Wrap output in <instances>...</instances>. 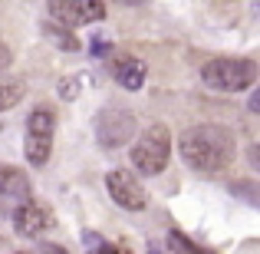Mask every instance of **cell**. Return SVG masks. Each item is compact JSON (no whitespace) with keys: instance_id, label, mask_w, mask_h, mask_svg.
Masks as SVG:
<instances>
[{"instance_id":"52a82bcc","label":"cell","mask_w":260,"mask_h":254,"mask_svg":"<svg viewBox=\"0 0 260 254\" xmlns=\"http://www.w3.org/2000/svg\"><path fill=\"white\" fill-rule=\"evenodd\" d=\"M106 188H109V195H112V202L125 211H142L148 205V195H145V188H142V182L135 175H128V172H122V168H115V172L106 175Z\"/></svg>"},{"instance_id":"d6986e66","label":"cell","mask_w":260,"mask_h":254,"mask_svg":"<svg viewBox=\"0 0 260 254\" xmlns=\"http://www.w3.org/2000/svg\"><path fill=\"white\" fill-rule=\"evenodd\" d=\"M92 53H95V57L109 53V43H106V40H92Z\"/></svg>"},{"instance_id":"3957f363","label":"cell","mask_w":260,"mask_h":254,"mask_svg":"<svg viewBox=\"0 0 260 254\" xmlns=\"http://www.w3.org/2000/svg\"><path fill=\"white\" fill-rule=\"evenodd\" d=\"M172 155V132L165 122H155L139 135V142L132 146V165L142 175H161Z\"/></svg>"},{"instance_id":"5b68a950","label":"cell","mask_w":260,"mask_h":254,"mask_svg":"<svg viewBox=\"0 0 260 254\" xmlns=\"http://www.w3.org/2000/svg\"><path fill=\"white\" fill-rule=\"evenodd\" d=\"M135 135V116L128 109L109 106L95 116V142L102 149H122Z\"/></svg>"},{"instance_id":"7a4b0ae2","label":"cell","mask_w":260,"mask_h":254,"mask_svg":"<svg viewBox=\"0 0 260 254\" xmlns=\"http://www.w3.org/2000/svg\"><path fill=\"white\" fill-rule=\"evenodd\" d=\"M201 79L217 93H244L257 83V63L244 57H217L201 66Z\"/></svg>"},{"instance_id":"6da1fadb","label":"cell","mask_w":260,"mask_h":254,"mask_svg":"<svg viewBox=\"0 0 260 254\" xmlns=\"http://www.w3.org/2000/svg\"><path fill=\"white\" fill-rule=\"evenodd\" d=\"M178 149H181L184 165L194 168L198 175H221V172L231 168V162L237 155L234 132L224 129V126L184 129L181 139H178Z\"/></svg>"},{"instance_id":"ac0fdd59","label":"cell","mask_w":260,"mask_h":254,"mask_svg":"<svg viewBox=\"0 0 260 254\" xmlns=\"http://www.w3.org/2000/svg\"><path fill=\"white\" fill-rule=\"evenodd\" d=\"M37 254H70V251H66L63 244H40Z\"/></svg>"},{"instance_id":"2e32d148","label":"cell","mask_w":260,"mask_h":254,"mask_svg":"<svg viewBox=\"0 0 260 254\" xmlns=\"http://www.w3.org/2000/svg\"><path fill=\"white\" fill-rule=\"evenodd\" d=\"M231 191H237V195H247V205H257V191H254V185H231Z\"/></svg>"},{"instance_id":"9c48e42d","label":"cell","mask_w":260,"mask_h":254,"mask_svg":"<svg viewBox=\"0 0 260 254\" xmlns=\"http://www.w3.org/2000/svg\"><path fill=\"white\" fill-rule=\"evenodd\" d=\"M50 224H53V215L43 208V205L26 202V205H20V208L13 211V228H17V235H23V238H40Z\"/></svg>"},{"instance_id":"8fae6325","label":"cell","mask_w":260,"mask_h":254,"mask_svg":"<svg viewBox=\"0 0 260 254\" xmlns=\"http://www.w3.org/2000/svg\"><path fill=\"white\" fill-rule=\"evenodd\" d=\"M43 33H46V37H50L53 43L59 46V50H66V53L79 50V40H76V33L63 30V26H56V23H46V26H43Z\"/></svg>"},{"instance_id":"9a60e30c","label":"cell","mask_w":260,"mask_h":254,"mask_svg":"<svg viewBox=\"0 0 260 254\" xmlns=\"http://www.w3.org/2000/svg\"><path fill=\"white\" fill-rule=\"evenodd\" d=\"M76 93H79V79H63L59 83V96L63 99H76Z\"/></svg>"},{"instance_id":"30bf717a","label":"cell","mask_w":260,"mask_h":254,"mask_svg":"<svg viewBox=\"0 0 260 254\" xmlns=\"http://www.w3.org/2000/svg\"><path fill=\"white\" fill-rule=\"evenodd\" d=\"M145 63L135 57H122L112 63V76L115 83H119L122 89H128V93H135V89H142V83H145Z\"/></svg>"},{"instance_id":"ba28073f","label":"cell","mask_w":260,"mask_h":254,"mask_svg":"<svg viewBox=\"0 0 260 254\" xmlns=\"http://www.w3.org/2000/svg\"><path fill=\"white\" fill-rule=\"evenodd\" d=\"M30 202V182L20 168L0 165V211H17L20 205Z\"/></svg>"},{"instance_id":"5bb4252c","label":"cell","mask_w":260,"mask_h":254,"mask_svg":"<svg viewBox=\"0 0 260 254\" xmlns=\"http://www.w3.org/2000/svg\"><path fill=\"white\" fill-rule=\"evenodd\" d=\"M86 241L92 244V251H89V254H132V248H128V244H119V248H109V244L95 241L92 235H86Z\"/></svg>"},{"instance_id":"8992f818","label":"cell","mask_w":260,"mask_h":254,"mask_svg":"<svg viewBox=\"0 0 260 254\" xmlns=\"http://www.w3.org/2000/svg\"><path fill=\"white\" fill-rule=\"evenodd\" d=\"M46 13L63 30L73 33L76 26L95 23V20L106 17V4H99V0H53V4H46Z\"/></svg>"},{"instance_id":"7c38bea8","label":"cell","mask_w":260,"mask_h":254,"mask_svg":"<svg viewBox=\"0 0 260 254\" xmlns=\"http://www.w3.org/2000/svg\"><path fill=\"white\" fill-rule=\"evenodd\" d=\"M168 251H172V254H211V251L198 248L194 241H188L184 235H178V231H172V235H168Z\"/></svg>"},{"instance_id":"4fadbf2b","label":"cell","mask_w":260,"mask_h":254,"mask_svg":"<svg viewBox=\"0 0 260 254\" xmlns=\"http://www.w3.org/2000/svg\"><path fill=\"white\" fill-rule=\"evenodd\" d=\"M20 99H23V86H17V83H0V112L13 109Z\"/></svg>"},{"instance_id":"277c9868","label":"cell","mask_w":260,"mask_h":254,"mask_svg":"<svg viewBox=\"0 0 260 254\" xmlns=\"http://www.w3.org/2000/svg\"><path fill=\"white\" fill-rule=\"evenodd\" d=\"M53 132H56V119L50 109H33L26 119V162L30 165H46L53 152Z\"/></svg>"},{"instance_id":"e0dca14e","label":"cell","mask_w":260,"mask_h":254,"mask_svg":"<svg viewBox=\"0 0 260 254\" xmlns=\"http://www.w3.org/2000/svg\"><path fill=\"white\" fill-rule=\"evenodd\" d=\"M10 63H13L10 50H7V43H0V73H4V70H10Z\"/></svg>"}]
</instances>
